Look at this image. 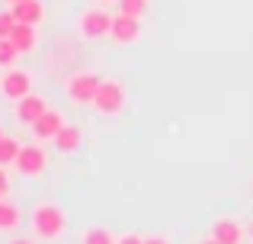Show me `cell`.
<instances>
[{
	"label": "cell",
	"instance_id": "1",
	"mask_svg": "<svg viewBox=\"0 0 253 244\" xmlns=\"http://www.w3.org/2000/svg\"><path fill=\"white\" fill-rule=\"evenodd\" d=\"M32 228H36L39 238L58 241L64 235V228H68V215H64L61 206H55V202H39V206L32 209Z\"/></svg>",
	"mask_w": 253,
	"mask_h": 244
},
{
	"label": "cell",
	"instance_id": "2",
	"mask_svg": "<svg viewBox=\"0 0 253 244\" xmlns=\"http://www.w3.org/2000/svg\"><path fill=\"white\" fill-rule=\"evenodd\" d=\"M99 84H103V81H99L93 71H77V74L68 77V84H64V94H68L71 103L84 106V103H93V97H96Z\"/></svg>",
	"mask_w": 253,
	"mask_h": 244
},
{
	"label": "cell",
	"instance_id": "3",
	"mask_svg": "<svg viewBox=\"0 0 253 244\" xmlns=\"http://www.w3.org/2000/svg\"><path fill=\"white\" fill-rule=\"evenodd\" d=\"M93 106H96V113H103V116H116L119 109L125 106V90H122V84L119 81H103L99 84V90H96V97H93Z\"/></svg>",
	"mask_w": 253,
	"mask_h": 244
},
{
	"label": "cell",
	"instance_id": "4",
	"mask_svg": "<svg viewBox=\"0 0 253 244\" xmlns=\"http://www.w3.org/2000/svg\"><path fill=\"white\" fill-rule=\"evenodd\" d=\"M112 13L109 10H86L84 16H81V36L84 39H90V42H96V39H106L112 32Z\"/></svg>",
	"mask_w": 253,
	"mask_h": 244
},
{
	"label": "cell",
	"instance_id": "5",
	"mask_svg": "<svg viewBox=\"0 0 253 244\" xmlns=\"http://www.w3.org/2000/svg\"><path fill=\"white\" fill-rule=\"evenodd\" d=\"M45 164H48V157H45L42 145H23V148H19V154H16V164H13V167H16L23 177H39V174L45 170Z\"/></svg>",
	"mask_w": 253,
	"mask_h": 244
},
{
	"label": "cell",
	"instance_id": "6",
	"mask_svg": "<svg viewBox=\"0 0 253 244\" xmlns=\"http://www.w3.org/2000/svg\"><path fill=\"white\" fill-rule=\"evenodd\" d=\"M0 90H3L6 100H23V97L32 94V74L29 71H19V68H10L3 74V81H0Z\"/></svg>",
	"mask_w": 253,
	"mask_h": 244
},
{
	"label": "cell",
	"instance_id": "7",
	"mask_svg": "<svg viewBox=\"0 0 253 244\" xmlns=\"http://www.w3.org/2000/svg\"><path fill=\"white\" fill-rule=\"evenodd\" d=\"M138 36H141V19H138V16L119 13V16L112 19V32H109V39H112V42L128 45V42H138Z\"/></svg>",
	"mask_w": 253,
	"mask_h": 244
},
{
	"label": "cell",
	"instance_id": "8",
	"mask_svg": "<svg viewBox=\"0 0 253 244\" xmlns=\"http://www.w3.org/2000/svg\"><path fill=\"white\" fill-rule=\"evenodd\" d=\"M45 109H48V103H45L39 94H29V97H23V100H16V106H13V116H16V122L32 125L39 116L45 113Z\"/></svg>",
	"mask_w": 253,
	"mask_h": 244
},
{
	"label": "cell",
	"instance_id": "9",
	"mask_svg": "<svg viewBox=\"0 0 253 244\" xmlns=\"http://www.w3.org/2000/svg\"><path fill=\"white\" fill-rule=\"evenodd\" d=\"M64 125H68V122H64L61 109H45V113L32 122V132H36V138H48V142H55V135L64 129Z\"/></svg>",
	"mask_w": 253,
	"mask_h": 244
},
{
	"label": "cell",
	"instance_id": "10",
	"mask_svg": "<svg viewBox=\"0 0 253 244\" xmlns=\"http://www.w3.org/2000/svg\"><path fill=\"white\" fill-rule=\"evenodd\" d=\"M211 238H218L221 244H241L244 241V225L237 219H218L211 228Z\"/></svg>",
	"mask_w": 253,
	"mask_h": 244
},
{
	"label": "cell",
	"instance_id": "11",
	"mask_svg": "<svg viewBox=\"0 0 253 244\" xmlns=\"http://www.w3.org/2000/svg\"><path fill=\"white\" fill-rule=\"evenodd\" d=\"M10 10L16 13L19 23H32V26H39V23H42V16H45L42 0H19V3H13Z\"/></svg>",
	"mask_w": 253,
	"mask_h": 244
},
{
	"label": "cell",
	"instance_id": "12",
	"mask_svg": "<svg viewBox=\"0 0 253 244\" xmlns=\"http://www.w3.org/2000/svg\"><path fill=\"white\" fill-rule=\"evenodd\" d=\"M81 125H64L61 132L55 135V148L61 151V154H74L77 148H81Z\"/></svg>",
	"mask_w": 253,
	"mask_h": 244
},
{
	"label": "cell",
	"instance_id": "13",
	"mask_svg": "<svg viewBox=\"0 0 253 244\" xmlns=\"http://www.w3.org/2000/svg\"><path fill=\"white\" fill-rule=\"evenodd\" d=\"M13 45H16L19 51H32L36 49V42H39V32H36V26L32 23H16V29H13Z\"/></svg>",
	"mask_w": 253,
	"mask_h": 244
},
{
	"label": "cell",
	"instance_id": "14",
	"mask_svg": "<svg viewBox=\"0 0 253 244\" xmlns=\"http://www.w3.org/2000/svg\"><path fill=\"white\" fill-rule=\"evenodd\" d=\"M19 222H23V212H19L16 202L0 199V232H16Z\"/></svg>",
	"mask_w": 253,
	"mask_h": 244
},
{
	"label": "cell",
	"instance_id": "15",
	"mask_svg": "<svg viewBox=\"0 0 253 244\" xmlns=\"http://www.w3.org/2000/svg\"><path fill=\"white\" fill-rule=\"evenodd\" d=\"M81 244H119V238L109 232V228H103V225H93V228H86V232H84Z\"/></svg>",
	"mask_w": 253,
	"mask_h": 244
},
{
	"label": "cell",
	"instance_id": "16",
	"mask_svg": "<svg viewBox=\"0 0 253 244\" xmlns=\"http://www.w3.org/2000/svg\"><path fill=\"white\" fill-rule=\"evenodd\" d=\"M19 148H23V145H19L13 135H3V138H0V164H3V167H6V164H16Z\"/></svg>",
	"mask_w": 253,
	"mask_h": 244
},
{
	"label": "cell",
	"instance_id": "17",
	"mask_svg": "<svg viewBox=\"0 0 253 244\" xmlns=\"http://www.w3.org/2000/svg\"><path fill=\"white\" fill-rule=\"evenodd\" d=\"M16 55H23V51L13 45V39H0V68L10 71L13 64H16Z\"/></svg>",
	"mask_w": 253,
	"mask_h": 244
},
{
	"label": "cell",
	"instance_id": "18",
	"mask_svg": "<svg viewBox=\"0 0 253 244\" xmlns=\"http://www.w3.org/2000/svg\"><path fill=\"white\" fill-rule=\"evenodd\" d=\"M119 13H128V16L141 19L148 13V0H119Z\"/></svg>",
	"mask_w": 253,
	"mask_h": 244
},
{
	"label": "cell",
	"instance_id": "19",
	"mask_svg": "<svg viewBox=\"0 0 253 244\" xmlns=\"http://www.w3.org/2000/svg\"><path fill=\"white\" fill-rule=\"evenodd\" d=\"M16 13L13 10H0V39H10L13 36V29H16Z\"/></svg>",
	"mask_w": 253,
	"mask_h": 244
},
{
	"label": "cell",
	"instance_id": "20",
	"mask_svg": "<svg viewBox=\"0 0 253 244\" xmlns=\"http://www.w3.org/2000/svg\"><path fill=\"white\" fill-rule=\"evenodd\" d=\"M6 193H10V174H6L3 164H0V199H6Z\"/></svg>",
	"mask_w": 253,
	"mask_h": 244
},
{
	"label": "cell",
	"instance_id": "21",
	"mask_svg": "<svg viewBox=\"0 0 253 244\" xmlns=\"http://www.w3.org/2000/svg\"><path fill=\"white\" fill-rule=\"evenodd\" d=\"M119 244H144V238H141V235H122V238H119Z\"/></svg>",
	"mask_w": 253,
	"mask_h": 244
},
{
	"label": "cell",
	"instance_id": "22",
	"mask_svg": "<svg viewBox=\"0 0 253 244\" xmlns=\"http://www.w3.org/2000/svg\"><path fill=\"white\" fill-rule=\"evenodd\" d=\"M144 244H170L164 235H154V238H144Z\"/></svg>",
	"mask_w": 253,
	"mask_h": 244
},
{
	"label": "cell",
	"instance_id": "23",
	"mask_svg": "<svg viewBox=\"0 0 253 244\" xmlns=\"http://www.w3.org/2000/svg\"><path fill=\"white\" fill-rule=\"evenodd\" d=\"M10 244H36V241H29V238H13Z\"/></svg>",
	"mask_w": 253,
	"mask_h": 244
},
{
	"label": "cell",
	"instance_id": "24",
	"mask_svg": "<svg viewBox=\"0 0 253 244\" xmlns=\"http://www.w3.org/2000/svg\"><path fill=\"white\" fill-rule=\"evenodd\" d=\"M199 244H221L218 238H205V241H199Z\"/></svg>",
	"mask_w": 253,
	"mask_h": 244
},
{
	"label": "cell",
	"instance_id": "25",
	"mask_svg": "<svg viewBox=\"0 0 253 244\" xmlns=\"http://www.w3.org/2000/svg\"><path fill=\"white\" fill-rule=\"evenodd\" d=\"M6 3H10V6H13V3H19V0H6Z\"/></svg>",
	"mask_w": 253,
	"mask_h": 244
},
{
	"label": "cell",
	"instance_id": "26",
	"mask_svg": "<svg viewBox=\"0 0 253 244\" xmlns=\"http://www.w3.org/2000/svg\"><path fill=\"white\" fill-rule=\"evenodd\" d=\"M3 135H6V132H3V129H0V138H3Z\"/></svg>",
	"mask_w": 253,
	"mask_h": 244
},
{
	"label": "cell",
	"instance_id": "27",
	"mask_svg": "<svg viewBox=\"0 0 253 244\" xmlns=\"http://www.w3.org/2000/svg\"><path fill=\"white\" fill-rule=\"evenodd\" d=\"M250 235H253V225H250Z\"/></svg>",
	"mask_w": 253,
	"mask_h": 244
},
{
	"label": "cell",
	"instance_id": "28",
	"mask_svg": "<svg viewBox=\"0 0 253 244\" xmlns=\"http://www.w3.org/2000/svg\"><path fill=\"white\" fill-rule=\"evenodd\" d=\"M106 3H109V0H106Z\"/></svg>",
	"mask_w": 253,
	"mask_h": 244
}]
</instances>
